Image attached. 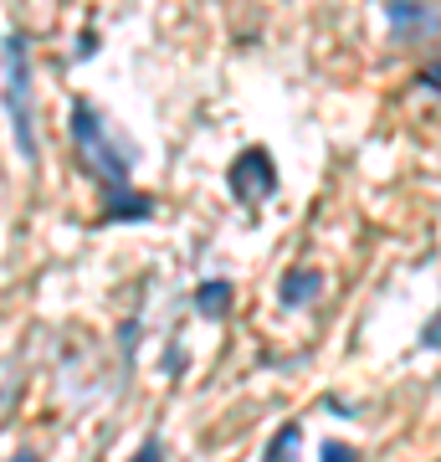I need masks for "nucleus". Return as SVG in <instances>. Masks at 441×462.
Masks as SVG:
<instances>
[{"instance_id": "ddd939ff", "label": "nucleus", "mask_w": 441, "mask_h": 462, "mask_svg": "<svg viewBox=\"0 0 441 462\" xmlns=\"http://www.w3.org/2000/svg\"><path fill=\"white\" fill-rule=\"evenodd\" d=\"M436 462H441V457H436Z\"/></svg>"}, {"instance_id": "1a4fd4ad", "label": "nucleus", "mask_w": 441, "mask_h": 462, "mask_svg": "<svg viewBox=\"0 0 441 462\" xmlns=\"http://www.w3.org/2000/svg\"><path fill=\"white\" fill-rule=\"evenodd\" d=\"M421 345H426V349H441V309L431 314V324L421 329Z\"/></svg>"}, {"instance_id": "6e6552de", "label": "nucleus", "mask_w": 441, "mask_h": 462, "mask_svg": "<svg viewBox=\"0 0 441 462\" xmlns=\"http://www.w3.org/2000/svg\"><path fill=\"white\" fill-rule=\"evenodd\" d=\"M324 462H360V457H354V447H344V442H324Z\"/></svg>"}, {"instance_id": "39448f33", "label": "nucleus", "mask_w": 441, "mask_h": 462, "mask_svg": "<svg viewBox=\"0 0 441 462\" xmlns=\"http://www.w3.org/2000/svg\"><path fill=\"white\" fill-rule=\"evenodd\" d=\"M226 303H231V282L226 278H211V282H200V288H196V309L206 319L226 314Z\"/></svg>"}, {"instance_id": "f257e3e1", "label": "nucleus", "mask_w": 441, "mask_h": 462, "mask_svg": "<svg viewBox=\"0 0 441 462\" xmlns=\"http://www.w3.org/2000/svg\"><path fill=\"white\" fill-rule=\"evenodd\" d=\"M5 108H11V129H16V144H21V160L32 165L36 160V129H32V47L26 36L11 32L5 36Z\"/></svg>"}, {"instance_id": "f8f14e48", "label": "nucleus", "mask_w": 441, "mask_h": 462, "mask_svg": "<svg viewBox=\"0 0 441 462\" xmlns=\"http://www.w3.org/2000/svg\"><path fill=\"white\" fill-rule=\"evenodd\" d=\"M11 462H41V457H36V452H16Z\"/></svg>"}, {"instance_id": "20e7f679", "label": "nucleus", "mask_w": 441, "mask_h": 462, "mask_svg": "<svg viewBox=\"0 0 441 462\" xmlns=\"http://www.w3.org/2000/svg\"><path fill=\"white\" fill-rule=\"evenodd\" d=\"M385 16H390L395 36H410V26H436V11H426L416 0H385Z\"/></svg>"}, {"instance_id": "0eeeda50", "label": "nucleus", "mask_w": 441, "mask_h": 462, "mask_svg": "<svg viewBox=\"0 0 441 462\" xmlns=\"http://www.w3.org/2000/svg\"><path fill=\"white\" fill-rule=\"evenodd\" d=\"M308 298H318V273H293L282 282V303H308Z\"/></svg>"}, {"instance_id": "f03ea898", "label": "nucleus", "mask_w": 441, "mask_h": 462, "mask_svg": "<svg viewBox=\"0 0 441 462\" xmlns=\"http://www.w3.org/2000/svg\"><path fill=\"white\" fill-rule=\"evenodd\" d=\"M72 139H78V149L87 154V165L93 170H103L108 175V185L114 190H124V154H118L114 144H108V129H103V118L93 114V103H72Z\"/></svg>"}, {"instance_id": "9d476101", "label": "nucleus", "mask_w": 441, "mask_h": 462, "mask_svg": "<svg viewBox=\"0 0 441 462\" xmlns=\"http://www.w3.org/2000/svg\"><path fill=\"white\" fill-rule=\"evenodd\" d=\"M421 83L431 88V93H441V62H426L421 67Z\"/></svg>"}, {"instance_id": "9b49d317", "label": "nucleus", "mask_w": 441, "mask_h": 462, "mask_svg": "<svg viewBox=\"0 0 441 462\" xmlns=\"http://www.w3.org/2000/svg\"><path fill=\"white\" fill-rule=\"evenodd\" d=\"M129 462H164V457H160V447L149 442V447H139V452H133V457H129Z\"/></svg>"}, {"instance_id": "423d86ee", "label": "nucleus", "mask_w": 441, "mask_h": 462, "mask_svg": "<svg viewBox=\"0 0 441 462\" xmlns=\"http://www.w3.org/2000/svg\"><path fill=\"white\" fill-rule=\"evenodd\" d=\"M298 442H303V427H298V421H288V427H278V437L267 442V452H262V462H293V457H298Z\"/></svg>"}, {"instance_id": "7ed1b4c3", "label": "nucleus", "mask_w": 441, "mask_h": 462, "mask_svg": "<svg viewBox=\"0 0 441 462\" xmlns=\"http://www.w3.org/2000/svg\"><path fill=\"white\" fill-rule=\"evenodd\" d=\"M226 185H231V196L246 200V206H257V200H267L272 190H278V165H272V154L267 149H242L236 160H231L226 170Z\"/></svg>"}]
</instances>
